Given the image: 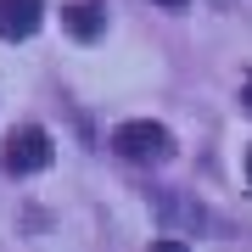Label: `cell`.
Listing matches in <instances>:
<instances>
[{"label":"cell","mask_w":252,"mask_h":252,"mask_svg":"<svg viewBox=\"0 0 252 252\" xmlns=\"http://www.w3.org/2000/svg\"><path fill=\"white\" fill-rule=\"evenodd\" d=\"M152 213L162 219V235H213L219 224H213V213H207V207L196 202V196H185V190H152Z\"/></svg>","instance_id":"cell-1"},{"label":"cell","mask_w":252,"mask_h":252,"mask_svg":"<svg viewBox=\"0 0 252 252\" xmlns=\"http://www.w3.org/2000/svg\"><path fill=\"white\" fill-rule=\"evenodd\" d=\"M112 152L129 157V162H168L174 157V135L152 118H129V124L112 129Z\"/></svg>","instance_id":"cell-2"},{"label":"cell","mask_w":252,"mask_h":252,"mask_svg":"<svg viewBox=\"0 0 252 252\" xmlns=\"http://www.w3.org/2000/svg\"><path fill=\"white\" fill-rule=\"evenodd\" d=\"M6 168L11 174H39V168H51V157H56V146H51V135L39 124H23V129H11L6 135Z\"/></svg>","instance_id":"cell-3"},{"label":"cell","mask_w":252,"mask_h":252,"mask_svg":"<svg viewBox=\"0 0 252 252\" xmlns=\"http://www.w3.org/2000/svg\"><path fill=\"white\" fill-rule=\"evenodd\" d=\"M45 23V0H0V39H28Z\"/></svg>","instance_id":"cell-4"},{"label":"cell","mask_w":252,"mask_h":252,"mask_svg":"<svg viewBox=\"0 0 252 252\" xmlns=\"http://www.w3.org/2000/svg\"><path fill=\"white\" fill-rule=\"evenodd\" d=\"M62 28H67L73 39H95L101 28H107V11H101L95 0H79V6H67V11H62Z\"/></svg>","instance_id":"cell-5"},{"label":"cell","mask_w":252,"mask_h":252,"mask_svg":"<svg viewBox=\"0 0 252 252\" xmlns=\"http://www.w3.org/2000/svg\"><path fill=\"white\" fill-rule=\"evenodd\" d=\"M152 252H190V247L180 241V235H162V241H152Z\"/></svg>","instance_id":"cell-6"},{"label":"cell","mask_w":252,"mask_h":252,"mask_svg":"<svg viewBox=\"0 0 252 252\" xmlns=\"http://www.w3.org/2000/svg\"><path fill=\"white\" fill-rule=\"evenodd\" d=\"M241 107L252 112V73H247V90H241Z\"/></svg>","instance_id":"cell-7"},{"label":"cell","mask_w":252,"mask_h":252,"mask_svg":"<svg viewBox=\"0 0 252 252\" xmlns=\"http://www.w3.org/2000/svg\"><path fill=\"white\" fill-rule=\"evenodd\" d=\"M157 6H168V11H185V6H190V0H157Z\"/></svg>","instance_id":"cell-8"},{"label":"cell","mask_w":252,"mask_h":252,"mask_svg":"<svg viewBox=\"0 0 252 252\" xmlns=\"http://www.w3.org/2000/svg\"><path fill=\"white\" fill-rule=\"evenodd\" d=\"M213 6H219V11H230V6H235V0H213Z\"/></svg>","instance_id":"cell-9"},{"label":"cell","mask_w":252,"mask_h":252,"mask_svg":"<svg viewBox=\"0 0 252 252\" xmlns=\"http://www.w3.org/2000/svg\"><path fill=\"white\" fill-rule=\"evenodd\" d=\"M247 180H252V146H247Z\"/></svg>","instance_id":"cell-10"}]
</instances>
